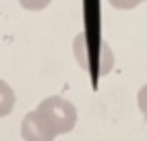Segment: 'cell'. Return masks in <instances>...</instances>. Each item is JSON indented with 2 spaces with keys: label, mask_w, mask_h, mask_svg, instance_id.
Wrapping results in <instances>:
<instances>
[{
  "label": "cell",
  "mask_w": 147,
  "mask_h": 141,
  "mask_svg": "<svg viewBox=\"0 0 147 141\" xmlns=\"http://www.w3.org/2000/svg\"><path fill=\"white\" fill-rule=\"evenodd\" d=\"M35 112L42 116V120L50 127V131L58 137L64 133H71L77 125V110L68 100L60 96H50L35 108Z\"/></svg>",
  "instance_id": "6da1fadb"
},
{
  "label": "cell",
  "mask_w": 147,
  "mask_h": 141,
  "mask_svg": "<svg viewBox=\"0 0 147 141\" xmlns=\"http://www.w3.org/2000/svg\"><path fill=\"white\" fill-rule=\"evenodd\" d=\"M21 137L25 141H54L56 135L50 131V127H48L42 116L35 112H29L25 114L23 123H21Z\"/></svg>",
  "instance_id": "7a4b0ae2"
},
{
  "label": "cell",
  "mask_w": 147,
  "mask_h": 141,
  "mask_svg": "<svg viewBox=\"0 0 147 141\" xmlns=\"http://www.w3.org/2000/svg\"><path fill=\"white\" fill-rule=\"evenodd\" d=\"M15 108V92L6 81L0 79V118L8 116Z\"/></svg>",
  "instance_id": "3957f363"
},
{
  "label": "cell",
  "mask_w": 147,
  "mask_h": 141,
  "mask_svg": "<svg viewBox=\"0 0 147 141\" xmlns=\"http://www.w3.org/2000/svg\"><path fill=\"white\" fill-rule=\"evenodd\" d=\"M108 2L114 8H118V11H131V8H137L145 0H108Z\"/></svg>",
  "instance_id": "277c9868"
},
{
  "label": "cell",
  "mask_w": 147,
  "mask_h": 141,
  "mask_svg": "<svg viewBox=\"0 0 147 141\" xmlns=\"http://www.w3.org/2000/svg\"><path fill=\"white\" fill-rule=\"evenodd\" d=\"M19 2H21V6L25 11H42V8H46L52 0H19Z\"/></svg>",
  "instance_id": "5b68a950"
},
{
  "label": "cell",
  "mask_w": 147,
  "mask_h": 141,
  "mask_svg": "<svg viewBox=\"0 0 147 141\" xmlns=\"http://www.w3.org/2000/svg\"><path fill=\"white\" fill-rule=\"evenodd\" d=\"M137 104H139L141 114L147 118V85H143V87L139 89V94H137Z\"/></svg>",
  "instance_id": "8992f818"
}]
</instances>
